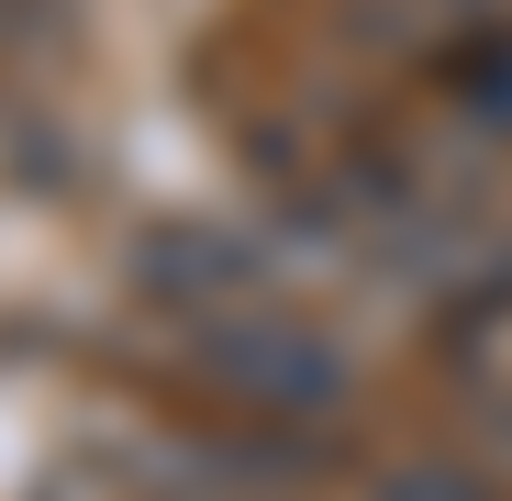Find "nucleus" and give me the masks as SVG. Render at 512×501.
I'll return each mask as SVG.
<instances>
[{
  "label": "nucleus",
  "instance_id": "obj_1",
  "mask_svg": "<svg viewBox=\"0 0 512 501\" xmlns=\"http://www.w3.org/2000/svg\"><path fill=\"white\" fill-rule=\"evenodd\" d=\"M190 357H201V379H212L234 412H256L268 435H312V424H334V412L357 401V357L334 346L312 312H290L279 290H256V279L190 312Z\"/></svg>",
  "mask_w": 512,
  "mask_h": 501
},
{
  "label": "nucleus",
  "instance_id": "obj_2",
  "mask_svg": "<svg viewBox=\"0 0 512 501\" xmlns=\"http://www.w3.org/2000/svg\"><path fill=\"white\" fill-rule=\"evenodd\" d=\"M446 101H457V123L512 145V23H490V34H468L446 56Z\"/></svg>",
  "mask_w": 512,
  "mask_h": 501
},
{
  "label": "nucleus",
  "instance_id": "obj_3",
  "mask_svg": "<svg viewBox=\"0 0 512 501\" xmlns=\"http://www.w3.org/2000/svg\"><path fill=\"white\" fill-rule=\"evenodd\" d=\"M368 501H501V479H479V468H435V457H390V468L368 479Z\"/></svg>",
  "mask_w": 512,
  "mask_h": 501
},
{
  "label": "nucleus",
  "instance_id": "obj_4",
  "mask_svg": "<svg viewBox=\"0 0 512 501\" xmlns=\"http://www.w3.org/2000/svg\"><path fill=\"white\" fill-rule=\"evenodd\" d=\"M0 34H12V0H0Z\"/></svg>",
  "mask_w": 512,
  "mask_h": 501
}]
</instances>
